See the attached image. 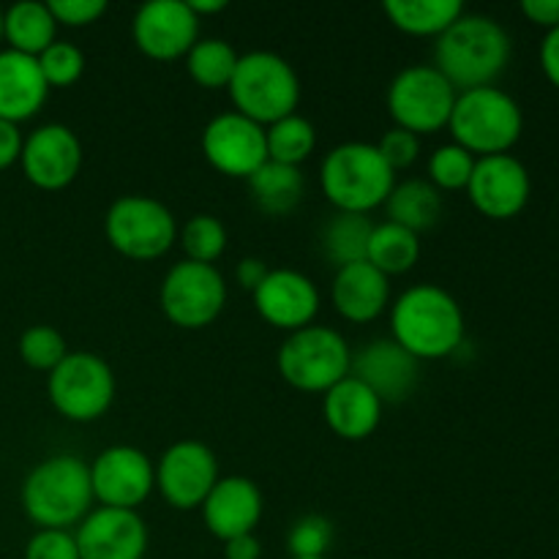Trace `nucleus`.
Masks as SVG:
<instances>
[{
    "mask_svg": "<svg viewBox=\"0 0 559 559\" xmlns=\"http://www.w3.org/2000/svg\"><path fill=\"white\" fill-rule=\"evenodd\" d=\"M513 44L506 27L486 14L464 11L435 44V69L456 93L489 87L506 74Z\"/></svg>",
    "mask_w": 559,
    "mask_h": 559,
    "instance_id": "obj_1",
    "label": "nucleus"
},
{
    "mask_svg": "<svg viewBox=\"0 0 559 559\" xmlns=\"http://www.w3.org/2000/svg\"><path fill=\"white\" fill-rule=\"evenodd\" d=\"M391 338L415 360L451 358L464 344V311L440 284H415L391 306Z\"/></svg>",
    "mask_w": 559,
    "mask_h": 559,
    "instance_id": "obj_2",
    "label": "nucleus"
},
{
    "mask_svg": "<svg viewBox=\"0 0 559 559\" xmlns=\"http://www.w3.org/2000/svg\"><path fill=\"white\" fill-rule=\"evenodd\" d=\"M91 464L71 453L44 459L22 484V508L38 530H71L93 511Z\"/></svg>",
    "mask_w": 559,
    "mask_h": 559,
    "instance_id": "obj_3",
    "label": "nucleus"
},
{
    "mask_svg": "<svg viewBox=\"0 0 559 559\" xmlns=\"http://www.w3.org/2000/svg\"><path fill=\"white\" fill-rule=\"evenodd\" d=\"M322 194L338 213H364L385 205L396 186V173L371 142H342L320 167Z\"/></svg>",
    "mask_w": 559,
    "mask_h": 559,
    "instance_id": "obj_4",
    "label": "nucleus"
},
{
    "mask_svg": "<svg viewBox=\"0 0 559 559\" xmlns=\"http://www.w3.org/2000/svg\"><path fill=\"white\" fill-rule=\"evenodd\" d=\"M453 142L475 158L511 153L522 140L524 112L516 98L502 87H475L456 96L451 120H448Z\"/></svg>",
    "mask_w": 559,
    "mask_h": 559,
    "instance_id": "obj_5",
    "label": "nucleus"
},
{
    "mask_svg": "<svg viewBox=\"0 0 559 559\" xmlns=\"http://www.w3.org/2000/svg\"><path fill=\"white\" fill-rule=\"evenodd\" d=\"M227 91L235 112L246 115L265 129L287 115H295L300 102L298 71L289 60L267 49L240 55Z\"/></svg>",
    "mask_w": 559,
    "mask_h": 559,
    "instance_id": "obj_6",
    "label": "nucleus"
},
{
    "mask_svg": "<svg viewBox=\"0 0 559 559\" xmlns=\"http://www.w3.org/2000/svg\"><path fill=\"white\" fill-rule=\"evenodd\" d=\"M278 374L300 393H328L349 377L353 349L336 328L309 325L289 333L276 355Z\"/></svg>",
    "mask_w": 559,
    "mask_h": 559,
    "instance_id": "obj_7",
    "label": "nucleus"
},
{
    "mask_svg": "<svg viewBox=\"0 0 559 559\" xmlns=\"http://www.w3.org/2000/svg\"><path fill=\"white\" fill-rule=\"evenodd\" d=\"M104 235L109 246L126 260L151 262L167 254L178 240V222L173 211L156 197H118L104 216Z\"/></svg>",
    "mask_w": 559,
    "mask_h": 559,
    "instance_id": "obj_8",
    "label": "nucleus"
},
{
    "mask_svg": "<svg viewBox=\"0 0 559 559\" xmlns=\"http://www.w3.org/2000/svg\"><path fill=\"white\" fill-rule=\"evenodd\" d=\"M115 374L104 358L93 353H69L47 380V396L58 415L74 424L104 418L115 402Z\"/></svg>",
    "mask_w": 559,
    "mask_h": 559,
    "instance_id": "obj_9",
    "label": "nucleus"
},
{
    "mask_svg": "<svg viewBox=\"0 0 559 559\" xmlns=\"http://www.w3.org/2000/svg\"><path fill=\"white\" fill-rule=\"evenodd\" d=\"M456 96V87L435 66H407L388 87V112L409 134H437L448 129Z\"/></svg>",
    "mask_w": 559,
    "mask_h": 559,
    "instance_id": "obj_10",
    "label": "nucleus"
},
{
    "mask_svg": "<svg viewBox=\"0 0 559 559\" xmlns=\"http://www.w3.org/2000/svg\"><path fill=\"white\" fill-rule=\"evenodd\" d=\"M158 306L173 325L200 331L216 322L227 306V282L216 265L183 260L164 276Z\"/></svg>",
    "mask_w": 559,
    "mask_h": 559,
    "instance_id": "obj_11",
    "label": "nucleus"
},
{
    "mask_svg": "<svg viewBox=\"0 0 559 559\" xmlns=\"http://www.w3.org/2000/svg\"><path fill=\"white\" fill-rule=\"evenodd\" d=\"M216 453L197 440H180L162 453L156 464V489L178 511L202 508L218 484Z\"/></svg>",
    "mask_w": 559,
    "mask_h": 559,
    "instance_id": "obj_12",
    "label": "nucleus"
},
{
    "mask_svg": "<svg viewBox=\"0 0 559 559\" xmlns=\"http://www.w3.org/2000/svg\"><path fill=\"white\" fill-rule=\"evenodd\" d=\"M91 486L102 508L136 511L156 489V467L134 445H112L91 464Z\"/></svg>",
    "mask_w": 559,
    "mask_h": 559,
    "instance_id": "obj_13",
    "label": "nucleus"
},
{
    "mask_svg": "<svg viewBox=\"0 0 559 559\" xmlns=\"http://www.w3.org/2000/svg\"><path fill=\"white\" fill-rule=\"evenodd\" d=\"M202 156L216 173L249 180L267 162L265 126L240 112H222L202 129Z\"/></svg>",
    "mask_w": 559,
    "mask_h": 559,
    "instance_id": "obj_14",
    "label": "nucleus"
},
{
    "mask_svg": "<svg viewBox=\"0 0 559 559\" xmlns=\"http://www.w3.org/2000/svg\"><path fill=\"white\" fill-rule=\"evenodd\" d=\"M131 36L151 60H178L200 41V16L186 0H151L134 14Z\"/></svg>",
    "mask_w": 559,
    "mask_h": 559,
    "instance_id": "obj_15",
    "label": "nucleus"
},
{
    "mask_svg": "<svg viewBox=\"0 0 559 559\" xmlns=\"http://www.w3.org/2000/svg\"><path fill=\"white\" fill-rule=\"evenodd\" d=\"M533 194V180L527 167L511 153L484 156L475 162L473 178L467 183V197L475 211L495 222H508L527 207Z\"/></svg>",
    "mask_w": 559,
    "mask_h": 559,
    "instance_id": "obj_16",
    "label": "nucleus"
},
{
    "mask_svg": "<svg viewBox=\"0 0 559 559\" xmlns=\"http://www.w3.org/2000/svg\"><path fill=\"white\" fill-rule=\"evenodd\" d=\"M25 178L36 189L60 191L76 180L82 169V142L69 126L44 123L25 136L20 153Z\"/></svg>",
    "mask_w": 559,
    "mask_h": 559,
    "instance_id": "obj_17",
    "label": "nucleus"
},
{
    "mask_svg": "<svg viewBox=\"0 0 559 559\" xmlns=\"http://www.w3.org/2000/svg\"><path fill=\"white\" fill-rule=\"evenodd\" d=\"M80 559H145L151 533L136 511L96 508L76 524Z\"/></svg>",
    "mask_w": 559,
    "mask_h": 559,
    "instance_id": "obj_18",
    "label": "nucleus"
},
{
    "mask_svg": "<svg viewBox=\"0 0 559 559\" xmlns=\"http://www.w3.org/2000/svg\"><path fill=\"white\" fill-rule=\"evenodd\" d=\"M254 309L267 325L278 331L295 333L300 328L314 325L320 311V289L306 273L293 267H278L265 276V282L251 293Z\"/></svg>",
    "mask_w": 559,
    "mask_h": 559,
    "instance_id": "obj_19",
    "label": "nucleus"
},
{
    "mask_svg": "<svg viewBox=\"0 0 559 559\" xmlns=\"http://www.w3.org/2000/svg\"><path fill=\"white\" fill-rule=\"evenodd\" d=\"M349 374L374 391L382 404H402L418 388L420 360H415L393 338H374L353 355Z\"/></svg>",
    "mask_w": 559,
    "mask_h": 559,
    "instance_id": "obj_20",
    "label": "nucleus"
},
{
    "mask_svg": "<svg viewBox=\"0 0 559 559\" xmlns=\"http://www.w3.org/2000/svg\"><path fill=\"white\" fill-rule=\"evenodd\" d=\"M262 491L257 489L254 480L243 475H227L218 478L207 500L202 502V522L213 538L233 540L240 535H254L257 524L262 519Z\"/></svg>",
    "mask_w": 559,
    "mask_h": 559,
    "instance_id": "obj_21",
    "label": "nucleus"
},
{
    "mask_svg": "<svg viewBox=\"0 0 559 559\" xmlns=\"http://www.w3.org/2000/svg\"><path fill=\"white\" fill-rule=\"evenodd\" d=\"M382 409L385 404L380 402V396L353 374L322 393V415H325L328 429L347 442L369 440L380 429Z\"/></svg>",
    "mask_w": 559,
    "mask_h": 559,
    "instance_id": "obj_22",
    "label": "nucleus"
},
{
    "mask_svg": "<svg viewBox=\"0 0 559 559\" xmlns=\"http://www.w3.org/2000/svg\"><path fill=\"white\" fill-rule=\"evenodd\" d=\"M333 309L355 325H366L382 317L391 306V278L369 262L338 267L331 287Z\"/></svg>",
    "mask_w": 559,
    "mask_h": 559,
    "instance_id": "obj_23",
    "label": "nucleus"
},
{
    "mask_svg": "<svg viewBox=\"0 0 559 559\" xmlns=\"http://www.w3.org/2000/svg\"><path fill=\"white\" fill-rule=\"evenodd\" d=\"M49 85L44 82L38 60L31 55L0 49V120L20 126L41 112Z\"/></svg>",
    "mask_w": 559,
    "mask_h": 559,
    "instance_id": "obj_24",
    "label": "nucleus"
},
{
    "mask_svg": "<svg viewBox=\"0 0 559 559\" xmlns=\"http://www.w3.org/2000/svg\"><path fill=\"white\" fill-rule=\"evenodd\" d=\"M249 194L265 216L284 218L304 202L306 180L300 167L265 162L249 180Z\"/></svg>",
    "mask_w": 559,
    "mask_h": 559,
    "instance_id": "obj_25",
    "label": "nucleus"
},
{
    "mask_svg": "<svg viewBox=\"0 0 559 559\" xmlns=\"http://www.w3.org/2000/svg\"><path fill=\"white\" fill-rule=\"evenodd\" d=\"M3 38L14 52L38 58L49 44L58 41V22L47 3L20 0L3 11Z\"/></svg>",
    "mask_w": 559,
    "mask_h": 559,
    "instance_id": "obj_26",
    "label": "nucleus"
},
{
    "mask_svg": "<svg viewBox=\"0 0 559 559\" xmlns=\"http://www.w3.org/2000/svg\"><path fill=\"white\" fill-rule=\"evenodd\" d=\"M388 222L420 235L435 227L442 216V197L429 180H404L393 186L385 200Z\"/></svg>",
    "mask_w": 559,
    "mask_h": 559,
    "instance_id": "obj_27",
    "label": "nucleus"
},
{
    "mask_svg": "<svg viewBox=\"0 0 559 559\" xmlns=\"http://www.w3.org/2000/svg\"><path fill=\"white\" fill-rule=\"evenodd\" d=\"M382 11L407 36L440 38L464 14V5L459 0H385Z\"/></svg>",
    "mask_w": 559,
    "mask_h": 559,
    "instance_id": "obj_28",
    "label": "nucleus"
},
{
    "mask_svg": "<svg viewBox=\"0 0 559 559\" xmlns=\"http://www.w3.org/2000/svg\"><path fill=\"white\" fill-rule=\"evenodd\" d=\"M371 233H374V222L369 216L336 211L322 227V251L336 265V271L355 262H366Z\"/></svg>",
    "mask_w": 559,
    "mask_h": 559,
    "instance_id": "obj_29",
    "label": "nucleus"
},
{
    "mask_svg": "<svg viewBox=\"0 0 559 559\" xmlns=\"http://www.w3.org/2000/svg\"><path fill=\"white\" fill-rule=\"evenodd\" d=\"M420 260V240L418 235L409 229L399 227V224H374L371 233L369 251H366V262L374 265L377 271L391 276H402V273L413 271Z\"/></svg>",
    "mask_w": 559,
    "mask_h": 559,
    "instance_id": "obj_30",
    "label": "nucleus"
},
{
    "mask_svg": "<svg viewBox=\"0 0 559 559\" xmlns=\"http://www.w3.org/2000/svg\"><path fill=\"white\" fill-rule=\"evenodd\" d=\"M238 60L240 55L224 38H200L186 55V71L205 91H222L229 87Z\"/></svg>",
    "mask_w": 559,
    "mask_h": 559,
    "instance_id": "obj_31",
    "label": "nucleus"
},
{
    "mask_svg": "<svg viewBox=\"0 0 559 559\" xmlns=\"http://www.w3.org/2000/svg\"><path fill=\"white\" fill-rule=\"evenodd\" d=\"M267 162L300 167L317 147V129L304 115H287L265 129Z\"/></svg>",
    "mask_w": 559,
    "mask_h": 559,
    "instance_id": "obj_32",
    "label": "nucleus"
},
{
    "mask_svg": "<svg viewBox=\"0 0 559 559\" xmlns=\"http://www.w3.org/2000/svg\"><path fill=\"white\" fill-rule=\"evenodd\" d=\"M178 240L180 249L186 251V260L213 265L227 251V227L222 224V218L211 216V213H197L183 224Z\"/></svg>",
    "mask_w": 559,
    "mask_h": 559,
    "instance_id": "obj_33",
    "label": "nucleus"
},
{
    "mask_svg": "<svg viewBox=\"0 0 559 559\" xmlns=\"http://www.w3.org/2000/svg\"><path fill=\"white\" fill-rule=\"evenodd\" d=\"M478 158L469 151H464L456 142H448L440 145L429 158V183L437 191H467L469 178H473V169Z\"/></svg>",
    "mask_w": 559,
    "mask_h": 559,
    "instance_id": "obj_34",
    "label": "nucleus"
},
{
    "mask_svg": "<svg viewBox=\"0 0 559 559\" xmlns=\"http://www.w3.org/2000/svg\"><path fill=\"white\" fill-rule=\"evenodd\" d=\"M69 355L66 338L52 325H33L20 336V358L36 371H52Z\"/></svg>",
    "mask_w": 559,
    "mask_h": 559,
    "instance_id": "obj_35",
    "label": "nucleus"
},
{
    "mask_svg": "<svg viewBox=\"0 0 559 559\" xmlns=\"http://www.w3.org/2000/svg\"><path fill=\"white\" fill-rule=\"evenodd\" d=\"M38 69H41L44 82L52 87H71L85 71V55L76 44L71 41H55L38 55Z\"/></svg>",
    "mask_w": 559,
    "mask_h": 559,
    "instance_id": "obj_36",
    "label": "nucleus"
},
{
    "mask_svg": "<svg viewBox=\"0 0 559 559\" xmlns=\"http://www.w3.org/2000/svg\"><path fill=\"white\" fill-rule=\"evenodd\" d=\"M333 538H336V533H333L331 519L320 516V513L300 516L287 533L289 557H300V559L328 557V551H331L333 546Z\"/></svg>",
    "mask_w": 559,
    "mask_h": 559,
    "instance_id": "obj_37",
    "label": "nucleus"
},
{
    "mask_svg": "<svg viewBox=\"0 0 559 559\" xmlns=\"http://www.w3.org/2000/svg\"><path fill=\"white\" fill-rule=\"evenodd\" d=\"M25 559H80L71 530H36L25 546Z\"/></svg>",
    "mask_w": 559,
    "mask_h": 559,
    "instance_id": "obj_38",
    "label": "nucleus"
},
{
    "mask_svg": "<svg viewBox=\"0 0 559 559\" xmlns=\"http://www.w3.org/2000/svg\"><path fill=\"white\" fill-rule=\"evenodd\" d=\"M377 151L382 153V158H385L388 167H391L393 173H402V169L413 167V164L418 162L420 136H415V134H409V131L393 126V129H388L385 134L380 136V142H377Z\"/></svg>",
    "mask_w": 559,
    "mask_h": 559,
    "instance_id": "obj_39",
    "label": "nucleus"
},
{
    "mask_svg": "<svg viewBox=\"0 0 559 559\" xmlns=\"http://www.w3.org/2000/svg\"><path fill=\"white\" fill-rule=\"evenodd\" d=\"M49 11H52L58 27H87L107 14V3L104 0H49Z\"/></svg>",
    "mask_w": 559,
    "mask_h": 559,
    "instance_id": "obj_40",
    "label": "nucleus"
},
{
    "mask_svg": "<svg viewBox=\"0 0 559 559\" xmlns=\"http://www.w3.org/2000/svg\"><path fill=\"white\" fill-rule=\"evenodd\" d=\"M22 142H25V136L20 134V126L0 120V173L20 162Z\"/></svg>",
    "mask_w": 559,
    "mask_h": 559,
    "instance_id": "obj_41",
    "label": "nucleus"
},
{
    "mask_svg": "<svg viewBox=\"0 0 559 559\" xmlns=\"http://www.w3.org/2000/svg\"><path fill=\"white\" fill-rule=\"evenodd\" d=\"M522 14L533 25L555 31V27H559V0H524Z\"/></svg>",
    "mask_w": 559,
    "mask_h": 559,
    "instance_id": "obj_42",
    "label": "nucleus"
},
{
    "mask_svg": "<svg viewBox=\"0 0 559 559\" xmlns=\"http://www.w3.org/2000/svg\"><path fill=\"white\" fill-rule=\"evenodd\" d=\"M540 69H544L546 80L559 91V27L546 31L544 41H540Z\"/></svg>",
    "mask_w": 559,
    "mask_h": 559,
    "instance_id": "obj_43",
    "label": "nucleus"
},
{
    "mask_svg": "<svg viewBox=\"0 0 559 559\" xmlns=\"http://www.w3.org/2000/svg\"><path fill=\"white\" fill-rule=\"evenodd\" d=\"M267 273H271V267L262 260H257V257H246V260H240L238 267H235V278H238L240 287L249 289V293H254V289L265 282Z\"/></svg>",
    "mask_w": 559,
    "mask_h": 559,
    "instance_id": "obj_44",
    "label": "nucleus"
},
{
    "mask_svg": "<svg viewBox=\"0 0 559 559\" xmlns=\"http://www.w3.org/2000/svg\"><path fill=\"white\" fill-rule=\"evenodd\" d=\"M262 546L257 535H240V538L224 540V559H260Z\"/></svg>",
    "mask_w": 559,
    "mask_h": 559,
    "instance_id": "obj_45",
    "label": "nucleus"
},
{
    "mask_svg": "<svg viewBox=\"0 0 559 559\" xmlns=\"http://www.w3.org/2000/svg\"><path fill=\"white\" fill-rule=\"evenodd\" d=\"M186 3H189V9L194 11L197 16H205V14H218V11H224L227 9V0H186Z\"/></svg>",
    "mask_w": 559,
    "mask_h": 559,
    "instance_id": "obj_46",
    "label": "nucleus"
},
{
    "mask_svg": "<svg viewBox=\"0 0 559 559\" xmlns=\"http://www.w3.org/2000/svg\"><path fill=\"white\" fill-rule=\"evenodd\" d=\"M0 41H3V9H0Z\"/></svg>",
    "mask_w": 559,
    "mask_h": 559,
    "instance_id": "obj_47",
    "label": "nucleus"
},
{
    "mask_svg": "<svg viewBox=\"0 0 559 559\" xmlns=\"http://www.w3.org/2000/svg\"><path fill=\"white\" fill-rule=\"evenodd\" d=\"M289 559H300V557H289ZM311 559H328V557H311Z\"/></svg>",
    "mask_w": 559,
    "mask_h": 559,
    "instance_id": "obj_48",
    "label": "nucleus"
}]
</instances>
